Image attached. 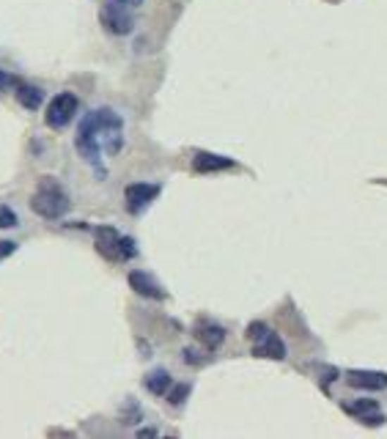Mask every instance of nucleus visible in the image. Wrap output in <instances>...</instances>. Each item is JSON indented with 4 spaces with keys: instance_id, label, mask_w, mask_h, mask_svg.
<instances>
[{
    "instance_id": "f257e3e1",
    "label": "nucleus",
    "mask_w": 387,
    "mask_h": 439,
    "mask_svg": "<svg viewBox=\"0 0 387 439\" xmlns=\"http://www.w3.org/2000/svg\"><path fill=\"white\" fill-rule=\"evenodd\" d=\"M121 146H124V118L116 110L99 107L82 118L78 137H75V149L88 165L102 171L104 156H116L121 152Z\"/></svg>"
},
{
    "instance_id": "f03ea898",
    "label": "nucleus",
    "mask_w": 387,
    "mask_h": 439,
    "mask_svg": "<svg viewBox=\"0 0 387 439\" xmlns=\"http://www.w3.org/2000/svg\"><path fill=\"white\" fill-rule=\"evenodd\" d=\"M69 206H72V201H69L66 187L61 181H55L52 176H44V179L36 184L33 195H30L33 214H39L44 220H61V217H66Z\"/></svg>"
},
{
    "instance_id": "7ed1b4c3",
    "label": "nucleus",
    "mask_w": 387,
    "mask_h": 439,
    "mask_svg": "<svg viewBox=\"0 0 387 439\" xmlns=\"http://www.w3.org/2000/svg\"><path fill=\"white\" fill-rule=\"evenodd\" d=\"M94 239H97V250L99 256H104L107 261H132L137 256V247H135V239L121 236L116 228L110 225H99L94 228Z\"/></svg>"
},
{
    "instance_id": "20e7f679",
    "label": "nucleus",
    "mask_w": 387,
    "mask_h": 439,
    "mask_svg": "<svg viewBox=\"0 0 387 439\" xmlns=\"http://www.w3.org/2000/svg\"><path fill=\"white\" fill-rule=\"evenodd\" d=\"M247 338L253 340V354L256 357H269V360H285V343L275 330H269L266 324L253 321L247 327Z\"/></svg>"
},
{
    "instance_id": "39448f33",
    "label": "nucleus",
    "mask_w": 387,
    "mask_h": 439,
    "mask_svg": "<svg viewBox=\"0 0 387 439\" xmlns=\"http://www.w3.org/2000/svg\"><path fill=\"white\" fill-rule=\"evenodd\" d=\"M78 97L75 94H69V91H63V94H58L50 104H47V113H44V124L50 127V130H63L72 118H75V113H78Z\"/></svg>"
},
{
    "instance_id": "423d86ee",
    "label": "nucleus",
    "mask_w": 387,
    "mask_h": 439,
    "mask_svg": "<svg viewBox=\"0 0 387 439\" xmlns=\"http://www.w3.org/2000/svg\"><path fill=\"white\" fill-rule=\"evenodd\" d=\"M99 20H102V25L107 27L110 33H116V36H127L129 30H132V25H135V20H132V14H129V6L118 3V0L104 3Z\"/></svg>"
},
{
    "instance_id": "0eeeda50",
    "label": "nucleus",
    "mask_w": 387,
    "mask_h": 439,
    "mask_svg": "<svg viewBox=\"0 0 387 439\" xmlns=\"http://www.w3.org/2000/svg\"><path fill=\"white\" fill-rule=\"evenodd\" d=\"M156 195H159V184H143V181H137V184H129L127 190H124V204H127V209L132 214H137V211H143V209L149 206Z\"/></svg>"
},
{
    "instance_id": "6e6552de",
    "label": "nucleus",
    "mask_w": 387,
    "mask_h": 439,
    "mask_svg": "<svg viewBox=\"0 0 387 439\" xmlns=\"http://www.w3.org/2000/svg\"><path fill=\"white\" fill-rule=\"evenodd\" d=\"M129 288H132L135 294L146 297V299H165V297H168V294L162 291V285L156 283L149 272H143V269H132V272H129Z\"/></svg>"
},
{
    "instance_id": "1a4fd4ad",
    "label": "nucleus",
    "mask_w": 387,
    "mask_h": 439,
    "mask_svg": "<svg viewBox=\"0 0 387 439\" xmlns=\"http://www.w3.org/2000/svg\"><path fill=\"white\" fill-rule=\"evenodd\" d=\"M346 382L357 390H385L387 388V373L385 371H349L346 373Z\"/></svg>"
},
{
    "instance_id": "9d476101",
    "label": "nucleus",
    "mask_w": 387,
    "mask_h": 439,
    "mask_svg": "<svg viewBox=\"0 0 387 439\" xmlns=\"http://www.w3.org/2000/svg\"><path fill=\"white\" fill-rule=\"evenodd\" d=\"M14 97H17V102L23 104V107H27V110H39L42 102H44V91L36 88V85H30V82H23V80H17Z\"/></svg>"
},
{
    "instance_id": "9b49d317",
    "label": "nucleus",
    "mask_w": 387,
    "mask_h": 439,
    "mask_svg": "<svg viewBox=\"0 0 387 439\" xmlns=\"http://www.w3.org/2000/svg\"><path fill=\"white\" fill-rule=\"evenodd\" d=\"M192 168L198 173H211V171H226V168H233V159L220 154H209V152H198L195 159H192Z\"/></svg>"
},
{
    "instance_id": "f8f14e48",
    "label": "nucleus",
    "mask_w": 387,
    "mask_h": 439,
    "mask_svg": "<svg viewBox=\"0 0 387 439\" xmlns=\"http://www.w3.org/2000/svg\"><path fill=\"white\" fill-rule=\"evenodd\" d=\"M195 338L207 346L209 352H214V349H220V346H223V340H226V330H223L220 324L201 321V324H198V330H195Z\"/></svg>"
},
{
    "instance_id": "ddd939ff",
    "label": "nucleus",
    "mask_w": 387,
    "mask_h": 439,
    "mask_svg": "<svg viewBox=\"0 0 387 439\" xmlns=\"http://www.w3.org/2000/svg\"><path fill=\"white\" fill-rule=\"evenodd\" d=\"M143 385H146L149 392H154V395H165L173 382H171V373H168L165 368H156V371H152V373L143 379Z\"/></svg>"
},
{
    "instance_id": "4468645a",
    "label": "nucleus",
    "mask_w": 387,
    "mask_h": 439,
    "mask_svg": "<svg viewBox=\"0 0 387 439\" xmlns=\"http://www.w3.org/2000/svg\"><path fill=\"white\" fill-rule=\"evenodd\" d=\"M187 392H190V385H176V388H173V385H171V390H168V392H165V395H168V401H171V404H173V407H179L181 401H184V398H187Z\"/></svg>"
},
{
    "instance_id": "2eb2a0df",
    "label": "nucleus",
    "mask_w": 387,
    "mask_h": 439,
    "mask_svg": "<svg viewBox=\"0 0 387 439\" xmlns=\"http://www.w3.org/2000/svg\"><path fill=\"white\" fill-rule=\"evenodd\" d=\"M20 223V217L11 211L8 206H0V228H14Z\"/></svg>"
},
{
    "instance_id": "dca6fc26",
    "label": "nucleus",
    "mask_w": 387,
    "mask_h": 439,
    "mask_svg": "<svg viewBox=\"0 0 387 439\" xmlns=\"http://www.w3.org/2000/svg\"><path fill=\"white\" fill-rule=\"evenodd\" d=\"M14 250H17V242H11V239H3V242H0V261L8 259Z\"/></svg>"
},
{
    "instance_id": "f3484780",
    "label": "nucleus",
    "mask_w": 387,
    "mask_h": 439,
    "mask_svg": "<svg viewBox=\"0 0 387 439\" xmlns=\"http://www.w3.org/2000/svg\"><path fill=\"white\" fill-rule=\"evenodd\" d=\"M14 85H17V78L0 69V91H3V88H14Z\"/></svg>"
},
{
    "instance_id": "a211bd4d",
    "label": "nucleus",
    "mask_w": 387,
    "mask_h": 439,
    "mask_svg": "<svg viewBox=\"0 0 387 439\" xmlns=\"http://www.w3.org/2000/svg\"><path fill=\"white\" fill-rule=\"evenodd\" d=\"M137 437H143V439H146V437H156V431H154V428H140V431H137Z\"/></svg>"
},
{
    "instance_id": "6ab92c4d",
    "label": "nucleus",
    "mask_w": 387,
    "mask_h": 439,
    "mask_svg": "<svg viewBox=\"0 0 387 439\" xmlns=\"http://www.w3.org/2000/svg\"><path fill=\"white\" fill-rule=\"evenodd\" d=\"M118 3H124V6H129V8H135V6H140L143 0H118Z\"/></svg>"
}]
</instances>
